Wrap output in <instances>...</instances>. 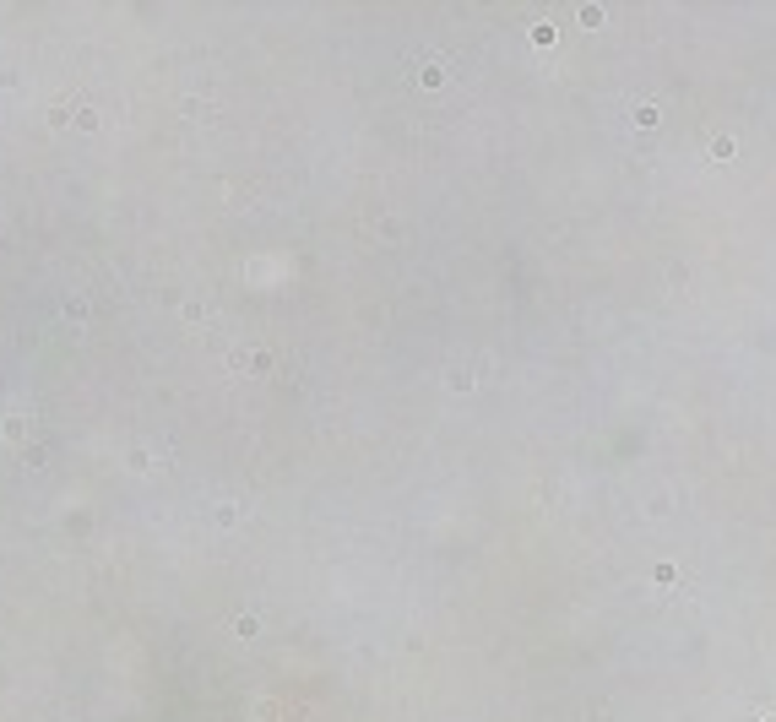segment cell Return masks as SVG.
Segmentation results:
<instances>
[{
	"label": "cell",
	"instance_id": "1",
	"mask_svg": "<svg viewBox=\"0 0 776 722\" xmlns=\"http://www.w3.org/2000/svg\"><path fill=\"white\" fill-rule=\"evenodd\" d=\"M446 71H450V65L440 60V55H429V60L418 65V82H424V87H440V82H446Z\"/></svg>",
	"mask_w": 776,
	"mask_h": 722
},
{
	"label": "cell",
	"instance_id": "3",
	"mask_svg": "<svg viewBox=\"0 0 776 722\" xmlns=\"http://www.w3.org/2000/svg\"><path fill=\"white\" fill-rule=\"evenodd\" d=\"M711 158H722V163H728V158H733V136H716V142H711Z\"/></svg>",
	"mask_w": 776,
	"mask_h": 722
},
{
	"label": "cell",
	"instance_id": "5",
	"mask_svg": "<svg viewBox=\"0 0 776 722\" xmlns=\"http://www.w3.org/2000/svg\"><path fill=\"white\" fill-rule=\"evenodd\" d=\"M22 434H33V424H22V418H11V424H6V440H22Z\"/></svg>",
	"mask_w": 776,
	"mask_h": 722
},
{
	"label": "cell",
	"instance_id": "4",
	"mask_svg": "<svg viewBox=\"0 0 776 722\" xmlns=\"http://www.w3.org/2000/svg\"><path fill=\"white\" fill-rule=\"evenodd\" d=\"M532 44H554V22H537L532 27Z\"/></svg>",
	"mask_w": 776,
	"mask_h": 722
},
{
	"label": "cell",
	"instance_id": "6",
	"mask_svg": "<svg viewBox=\"0 0 776 722\" xmlns=\"http://www.w3.org/2000/svg\"><path fill=\"white\" fill-rule=\"evenodd\" d=\"M760 722H776V717H760Z\"/></svg>",
	"mask_w": 776,
	"mask_h": 722
},
{
	"label": "cell",
	"instance_id": "2",
	"mask_svg": "<svg viewBox=\"0 0 776 722\" xmlns=\"http://www.w3.org/2000/svg\"><path fill=\"white\" fill-rule=\"evenodd\" d=\"M630 114H635V125H657V120H662V109H657V103H635Z\"/></svg>",
	"mask_w": 776,
	"mask_h": 722
}]
</instances>
